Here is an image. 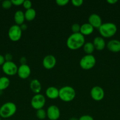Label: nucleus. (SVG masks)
Returning a JSON list of instances; mask_svg holds the SVG:
<instances>
[{
	"instance_id": "nucleus-38",
	"label": "nucleus",
	"mask_w": 120,
	"mask_h": 120,
	"mask_svg": "<svg viewBox=\"0 0 120 120\" xmlns=\"http://www.w3.org/2000/svg\"></svg>"
},
{
	"instance_id": "nucleus-13",
	"label": "nucleus",
	"mask_w": 120,
	"mask_h": 120,
	"mask_svg": "<svg viewBox=\"0 0 120 120\" xmlns=\"http://www.w3.org/2000/svg\"><path fill=\"white\" fill-rule=\"evenodd\" d=\"M88 23L91 25L94 28L98 29L102 24L101 16L96 14H92L88 17Z\"/></svg>"
},
{
	"instance_id": "nucleus-16",
	"label": "nucleus",
	"mask_w": 120,
	"mask_h": 120,
	"mask_svg": "<svg viewBox=\"0 0 120 120\" xmlns=\"http://www.w3.org/2000/svg\"><path fill=\"white\" fill-rule=\"evenodd\" d=\"M95 49L97 50H102L106 46L105 41L102 36H96L93 40L92 42Z\"/></svg>"
},
{
	"instance_id": "nucleus-36",
	"label": "nucleus",
	"mask_w": 120,
	"mask_h": 120,
	"mask_svg": "<svg viewBox=\"0 0 120 120\" xmlns=\"http://www.w3.org/2000/svg\"><path fill=\"white\" fill-rule=\"evenodd\" d=\"M69 120H79V119H78L76 117H71V118H69Z\"/></svg>"
},
{
	"instance_id": "nucleus-4",
	"label": "nucleus",
	"mask_w": 120,
	"mask_h": 120,
	"mask_svg": "<svg viewBox=\"0 0 120 120\" xmlns=\"http://www.w3.org/2000/svg\"><path fill=\"white\" fill-rule=\"evenodd\" d=\"M17 107L13 102H7L0 107V117L7 119L14 116L16 112Z\"/></svg>"
},
{
	"instance_id": "nucleus-37",
	"label": "nucleus",
	"mask_w": 120,
	"mask_h": 120,
	"mask_svg": "<svg viewBox=\"0 0 120 120\" xmlns=\"http://www.w3.org/2000/svg\"><path fill=\"white\" fill-rule=\"evenodd\" d=\"M0 120H1V117H0Z\"/></svg>"
},
{
	"instance_id": "nucleus-8",
	"label": "nucleus",
	"mask_w": 120,
	"mask_h": 120,
	"mask_svg": "<svg viewBox=\"0 0 120 120\" xmlns=\"http://www.w3.org/2000/svg\"><path fill=\"white\" fill-rule=\"evenodd\" d=\"M18 66L12 61L5 62L2 66V70L8 76H14L17 74Z\"/></svg>"
},
{
	"instance_id": "nucleus-19",
	"label": "nucleus",
	"mask_w": 120,
	"mask_h": 120,
	"mask_svg": "<svg viewBox=\"0 0 120 120\" xmlns=\"http://www.w3.org/2000/svg\"><path fill=\"white\" fill-rule=\"evenodd\" d=\"M14 18L16 25L20 26L22 23H24V21L25 20L24 12L21 10L16 11L14 14Z\"/></svg>"
},
{
	"instance_id": "nucleus-33",
	"label": "nucleus",
	"mask_w": 120,
	"mask_h": 120,
	"mask_svg": "<svg viewBox=\"0 0 120 120\" xmlns=\"http://www.w3.org/2000/svg\"><path fill=\"white\" fill-rule=\"evenodd\" d=\"M5 62V60L4 56L0 54V66L3 65Z\"/></svg>"
},
{
	"instance_id": "nucleus-5",
	"label": "nucleus",
	"mask_w": 120,
	"mask_h": 120,
	"mask_svg": "<svg viewBox=\"0 0 120 120\" xmlns=\"http://www.w3.org/2000/svg\"><path fill=\"white\" fill-rule=\"evenodd\" d=\"M96 59L92 55H86L81 59L80 66L84 70H89L95 66Z\"/></svg>"
},
{
	"instance_id": "nucleus-11",
	"label": "nucleus",
	"mask_w": 120,
	"mask_h": 120,
	"mask_svg": "<svg viewBox=\"0 0 120 120\" xmlns=\"http://www.w3.org/2000/svg\"><path fill=\"white\" fill-rule=\"evenodd\" d=\"M56 59L52 55H48L44 57L42 65L46 69H52L56 66Z\"/></svg>"
},
{
	"instance_id": "nucleus-22",
	"label": "nucleus",
	"mask_w": 120,
	"mask_h": 120,
	"mask_svg": "<svg viewBox=\"0 0 120 120\" xmlns=\"http://www.w3.org/2000/svg\"><path fill=\"white\" fill-rule=\"evenodd\" d=\"M84 51L85 52L87 55H92L95 50V48L93 45L92 42H87L85 43L83 46Z\"/></svg>"
},
{
	"instance_id": "nucleus-18",
	"label": "nucleus",
	"mask_w": 120,
	"mask_h": 120,
	"mask_svg": "<svg viewBox=\"0 0 120 120\" xmlns=\"http://www.w3.org/2000/svg\"><path fill=\"white\" fill-rule=\"evenodd\" d=\"M94 27L89 23H84L81 25L80 33L84 36L89 35L94 32Z\"/></svg>"
},
{
	"instance_id": "nucleus-9",
	"label": "nucleus",
	"mask_w": 120,
	"mask_h": 120,
	"mask_svg": "<svg viewBox=\"0 0 120 120\" xmlns=\"http://www.w3.org/2000/svg\"><path fill=\"white\" fill-rule=\"evenodd\" d=\"M90 95L91 98L96 101H100L104 98L105 96V92L104 89L101 87H93L90 91Z\"/></svg>"
},
{
	"instance_id": "nucleus-3",
	"label": "nucleus",
	"mask_w": 120,
	"mask_h": 120,
	"mask_svg": "<svg viewBox=\"0 0 120 120\" xmlns=\"http://www.w3.org/2000/svg\"><path fill=\"white\" fill-rule=\"evenodd\" d=\"M75 96L76 91L72 87L65 86L59 89V98L63 101H71L75 98Z\"/></svg>"
},
{
	"instance_id": "nucleus-17",
	"label": "nucleus",
	"mask_w": 120,
	"mask_h": 120,
	"mask_svg": "<svg viewBox=\"0 0 120 120\" xmlns=\"http://www.w3.org/2000/svg\"><path fill=\"white\" fill-rule=\"evenodd\" d=\"M29 87H30L31 90L36 94L40 93V91H41L42 85L38 79H33L31 81Z\"/></svg>"
},
{
	"instance_id": "nucleus-2",
	"label": "nucleus",
	"mask_w": 120,
	"mask_h": 120,
	"mask_svg": "<svg viewBox=\"0 0 120 120\" xmlns=\"http://www.w3.org/2000/svg\"><path fill=\"white\" fill-rule=\"evenodd\" d=\"M98 30L102 37L111 38L114 36L117 32V26L112 22H105L101 25Z\"/></svg>"
},
{
	"instance_id": "nucleus-27",
	"label": "nucleus",
	"mask_w": 120,
	"mask_h": 120,
	"mask_svg": "<svg viewBox=\"0 0 120 120\" xmlns=\"http://www.w3.org/2000/svg\"><path fill=\"white\" fill-rule=\"evenodd\" d=\"M71 2L75 7H80L84 3V1L82 0H72Z\"/></svg>"
},
{
	"instance_id": "nucleus-14",
	"label": "nucleus",
	"mask_w": 120,
	"mask_h": 120,
	"mask_svg": "<svg viewBox=\"0 0 120 120\" xmlns=\"http://www.w3.org/2000/svg\"><path fill=\"white\" fill-rule=\"evenodd\" d=\"M107 47L109 51L114 53L120 52V41L117 39H112L107 43Z\"/></svg>"
},
{
	"instance_id": "nucleus-6",
	"label": "nucleus",
	"mask_w": 120,
	"mask_h": 120,
	"mask_svg": "<svg viewBox=\"0 0 120 120\" xmlns=\"http://www.w3.org/2000/svg\"><path fill=\"white\" fill-rule=\"evenodd\" d=\"M46 103L45 97L41 94H36L34 95L31 100V105L35 110H38L44 107Z\"/></svg>"
},
{
	"instance_id": "nucleus-12",
	"label": "nucleus",
	"mask_w": 120,
	"mask_h": 120,
	"mask_svg": "<svg viewBox=\"0 0 120 120\" xmlns=\"http://www.w3.org/2000/svg\"><path fill=\"white\" fill-rule=\"evenodd\" d=\"M31 73V68L27 64H21L18 68L17 74L19 77L22 79H26L29 77Z\"/></svg>"
},
{
	"instance_id": "nucleus-24",
	"label": "nucleus",
	"mask_w": 120,
	"mask_h": 120,
	"mask_svg": "<svg viewBox=\"0 0 120 120\" xmlns=\"http://www.w3.org/2000/svg\"><path fill=\"white\" fill-rule=\"evenodd\" d=\"M2 7L4 9H9L11 7L12 5V3L11 0H5L2 2Z\"/></svg>"
},
{
	"instance_id": "nucleus-28",
	"label": "nucleus",
	"mask_w": 120,
	"mask_h": 120,
	"mask_svg": "<svg viewBox=\"0 0 120 120\" xmlns=\"http://www.w3.org/2000/svg\"><path fill=\"white\" fill-rule=\"evenodd\" d=\"M69 2V0H56V3L59 6H65Z\"/></svg>"
},
{
	"instance_id": "nucleus-32",
	"label": "nucleus",
	"mask_w": 120,
	"mask_h": 120,
	"mask_svg": "<svg viewBox=\"0 0 120 120\" xmlns=\"http://www.w3.org/2000/svg\"><path fill=\"white\" fill-rule=\"evenodd\" d=\"M20 62L21 64H26L27 62V59L25 56H22L20 59Z\"/></svg>"
},
{
	"instance_id": "nucleus-15",
	"label": "nucleus",
	"mask_w": 120,
	"mask_h": 120,
	"mask_svg": "<svg viewBox=\"0 0 120 120\" xmlns=\"http://www.w3.org/2000/svg\"><path fill=\"white\" fill-rule=\"evenodd\" d=\"M45 94L50 99H56L59 97V89L54 86H50L46 89Z\"/></svg>"
},
{
	"instance_id": "nucleus-20",
	"label": "nucleus",
	"mask_w": 120,
	"mask_h": 120,
	"mask_svg": "<svg viewBox=\"0 0 120 120\" xmlns=\"http://www.w3.org/2000/svg\"><path fill=\"white\" fill-rule=\"evenodd\" d=\"M25 18L27 21H31L35 18L36 15V12L34 8H31L30 9H27L24 12Z\"/></svg>"
},
{
	"instance_id": "nucleus-30",
	"label": "nucleus",
	"mask_w": 120,
	"mask_h": 120,
	"mask_svg": "<svg viewBox=\"0 0 120 120\" xmlns=\"http://www.w3.org/2000/svg\"><path fill=\"white\" fill-rule=\"evenodd\" d=\"M24 0H11L12 5L15 6H20L22 5Z\"/></svg>"
},
{
	"instance_id": "nucleus-10",
	"label": "nucleus",
	"mask_w": 120,
	"mask_h": 120,
	"mask_svg": "<svg viewBox=\"0 0 120 120\" xmlns=\"http://www.w3.org/2000/svg\"><path fill=\"white\" fill-rule=\"evenodd\" d=\"M61 116L60 110L55 105H51L47 110V117L49 120H57Z\"/></svg>"
},
{
	"instance_id": "nucleus-1",
	"label": "nucleus",
	"mask_w": 120,
	"mask_h": 120,
	"mask_svg": "<svg viewBox=\"0 0 120 120\" xmlns=\"http://www.w3.org/2000/svg\"><path fill=\"white\" fill-rule=\"evenodd\" d=\"M85 43V39L83 35L79 33H72L67 40V46L71 50H77L83 47Z\"/></svg>"
},
{
	"instance_id": "nucleus-34",
	"label": "nucleus",
	"mask_w": 120,
	"mask_h": 120,
	"mask_svg": "<svg viewBox=\"0 0 120 120\" xmlns=\"http://www.w3.org/2000/svg\"><path fill=\"white\" fill-rule=\"evenodd\" d=\"M20 28H21V30L23 31V30H25L26 29H27V28H28V26H27V24H25V23H22V25H20Z\"/></svg>"
},
{
	"instance_id": "nucleus-23",
	"label": "nucleus",
	"mask_w": 120,
	"mask_h": 120,
	"mask_svg": "<svg viewBox=\"0 0 120 120\" xmlns=\"http://www.w3.org/2000/svg\"><path fill=\"white\" fill-rule=\"evenodd\" d=\"M36 116L39 120H43L47 117V111L43 109L36 110Z\"/></svg>"
},
{
	"instance_id": "nucleus-25",
	"label": "nucleus",
	"mask_w": 120,
	"mask_h": 120,
	"mask_svg": "<svg viewBox=\"0 0 120 120\" xmlns=\"http://www.w3.org/2000/svg\"><path fill=\"white\" fill-rule=\"evenodd\" d=\"M81 25L78 23H74L71 26V30L73 33H79L80 32Z\"/></svg>"
},
{
	"instance_id": "nucleus-35",
	"label": "nucleus",
	"mask_w": 120,
	"mask_h": 120,
	"mask_svg": "<svg viewBox=\"0 0 120 120\" xmlns=\"http://www.w3.org/2000/svg\"><path fill=\"white\" fill-rule=\"evenodd\" d=\"M107 2L110 4H115L118 2V1L117 0H107Z\"/></svg>"
},
{
	"instance_id": "nucleus-7",
	"label": "nucleus",
	"mask_w": 120,
	"mask_h": 120,
	"mask_svg": "<svg viewBox=\"0 0 120 120\" xmlns=\"http://www.w3.org/2000/svg\"><path fill=\"white\" fill-rule=\"evenodd\" d=\"M8 37L14 42L18 41L21 39L22 35V30H21L20 26L18 25H13L9 28L8 32Z\"/></svg>"
},
{
	"instance_id": "nucleus-26",
	"label": "nucleus",
	"mask_w": 120,
	"mask_h": 120,
	"mask_svg": "<svg viewBox=\"0 0 120 120\" xmlns=\"http://www.w3.org/2000/svg\"><path fill=\"white\" fill-rule=\"evenodd\" d=\"M32 5V2L30 0H24L23 4H22V5L25 8L26 10L31 8Z\"/></svg>"
},
{
	"instance_id": "nucleus-31",
	"label": "nucleus",
	"mask_w": 120,
	"mask_h": 120,
	"mask_svg": "<svg viewBox=\"0 0 120 120\" xmlns=\"http://www.w3.org/2000/svg\"><path fill=\"white\" fill-rule=\"evenodd\" d=\"M4 58L5 60V62H11V61L12 60L13 56L11 53H7L4 56Z\"/></svg>"
},
{
	"instance_id": "nucleus-21",
	"label": "nucleus",
	"mask_w": 120,
	"mask_h": 120,
	"mask_svg": "<svg viewBox=\"0 0 120 120\" xmlns=\"http://www.w3.org/2000/svg\"><path fill=\"white\" fill-rule=\"evenodd\" d=\"M10 80L8 77L2 76L0 77V91H3L9 87Z\"/></svg>"
},
{
	"instance_id": "nucleus-29",
	"label": "nucleus",
	"mask_w": 120,
	"mask_h": 120,
	"mask_svg": "<svg viewBox=\"0 0 120 120\" xmlns=\"http://www.w3.org/2000/svg\"><path fill=\"white\" fill-rule=\"evenodd\" d=\"M79 120H94V119L89 115H83L80 117Z\"/></svg>"
}]
</instances>
